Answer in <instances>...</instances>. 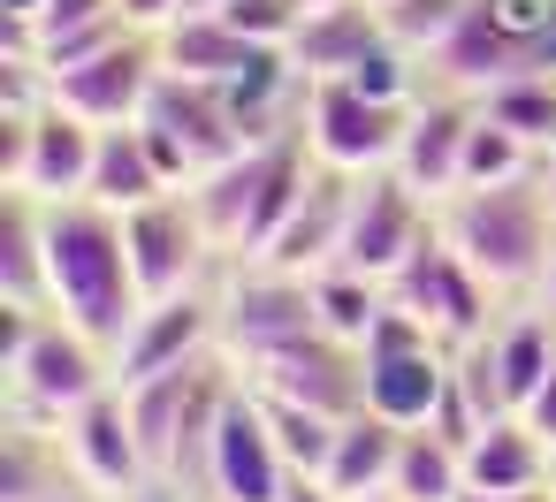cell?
Here are the masks:
<instances>
[{
	"instance_id": "cell-1",
	"label": "cell",
	"mask_w": 556,
	"mask_h": 502,
	"mask_svg": "<svg viewBox=\"0 0 556 502\" xmlns=\"http://www.w3.org/2000/svg\"><path fill=\"white\" fill-rule=\"evenodd\" d=\"M47 267H54V312H62L70 327H85L92 343H108V350H115V343L130 335V320L146 312L123 214L100 206V198L47 206Z\"/></svg>"
},
{
	"instance_id": "cell-2",
	"label": "cell",
	"mask_w": 556,
	"mask_h": 502,
	"mask_svg": "<svg viewBox=\"0 0 556 502\" xmlns=\"http://www.w3.org/2000/svg\"><path fill=\"white\" fill-rule=\"evenodd\" d=\"M434 229H442V244H450L495 297H533V289H541V267H548V252H556V206H548L541 168L518 176V183L450 191V198L434 206Z\"/></svg>"
},
{
	"instance_id": "cell-3",
	"label": "cell",
	"mask_w": 556,
	"mask_h": 502,
	"mask_svg": "<svg viewBox=\"0 0 556 502\" xmlns=\"http://www.w3.org/2000/svg\"><path fill=\"white\" fill-rule=\"evenodd\" d=\"M313 168H320V160H313V145H305V123H290V130L244 145L237 160H222L214 176H199V183H191V206H199L206 244L260 259V252L275 244V229L290 221V206L305 198Z\"/></svg>"
},
{
	"instance_id": "cell-4",
	"label": "cell",
	"mask_w": 556,
	"mask_h": 502,
	"mask_svg": "<svg viewBox=\"0 0 556 502\" xmlns=\"http://www.w3.org/2000/svg\"><path fill=\"white\" fill-rule=\"evenodd\" d=\"M9 312V381H16V403L31 419H70L85 411L92 396L115 388V350L92 343L85 327H70L62 312H16V305H0Z\"/></svg>"
},
{
	"instance_id": "cell-5",
	"label": "cell",
	"mask_w": 556,
	"mask_h": 502,
	"mask_svg": "<svg viewBox=\"0 0 556 502\" xmlns=\"http://www.w3.org/2000/svg\"><path fill=\"white\" fill-rule=\"evenodd\" d=\"M298 123H305V145H313L320 168H336V176H374V168L396 160L412 107L366 100L351 77H328V85H305V115H298Z\"/></svg>"
},
{
	"instance_id": "cell-6",
	"label": "cell",
	"mask_w": 556,
	"mask_h": 502,
	"mask_svg": "<svg viewBox=\"0 0 556 502\" xmlns=\"http://www.w3.org/2000/svg\"><path fill=\"white\" fill-rule=\"evenodd\" d=\"M427 236H434V206H427L396 168L351 176V221H343L336 267H358V274H374V282H396Z\"/></svg>"
},
{
	"instance_id": "cell-7",
	"label": "cell",
	"mask_w": 556,
	"mask_h": 502,
	"mask_svg": "<svg viewBox=\"0 0 556 502\" xmlns=\"http://www.w3.org/2000/svg\"><path fill=\"white\" fill-rule=\"evenodd\" d=\"M320 335V305H313V274H282L267 259H252L229 289H222V350L237 365H260L290 343Z\"/></svg>"
},
{
	"instance_id": "cell-8",
	"label": "cell",
	"mask_w": 556,
	"mask_h": 502,
	"mask_svg": "<svg viewBox=\"0 0 556 502\" xmlns=\"http://www.w3.org/2000/svg\"><path fill=\"white\" fill-rule=\"evenodd\" d=\"M526 69H548V54H541V31H526L503 0H472L465 24L427 54L434 92H465V100H480V92H495Z\"/></svg>"
},
{
	"instance_id": "cell-9",
	"label": "cell",
	"mask_w": 556,
	"mask_h": 502,
	"mask_svg": "<svg viewBox=\"0 0 556 502\" xmlns=\"http://www.w3.org/2000/svg\"><path fill=\"white\" fill-rule=\"evenodd\" d=\"M54 441H62V456H70V479L92 487L100 502H138V494L161 487L153 464H146V441H138V426H130L123 388H108V396H92L85 411H70V419L54 426Z\"/></svg>"
},
{
	"instance_id": "cell-10",
	"label": "cell",
	"mask_w": 556,
	"mask_h": 502,
	"mask_svg": "<svg viewBox=\"0 0 556 502\" xmlns=\"http://www.w3.org/2000/svg\"><path fill=\"white\" fill-rule=\"evenodd\" d=\"M290 456H282V441H275V426H267V403H260V388H229V403H222V419H214V441H206V494L214 502H282L290 494Z\"/></svg>"
},
{
	"instance_id": "cell-11",
	"label": "cell",
	"mask_w": 556,
	"mask_h": 502,
	"mask_svg": "<svg viewBox=\"0 0 556 502\" xmlns=\"http://www.w3.org/2000/svg\"><path fill=\"white\" fill-rule=\"evenodd\" d=\"M389 305H404V312H419L434 335H442V350H465V343H480L488 327H495V289L442 244V229L412 252V267L389 282Z\"/></svg>"
},
{
	"instance_id": "cell-12",
	"label": "cell",
	"mask_w": 556,
	"mask_h": 502,
	"mask_svg": "<svg viewBox=\"0 0 556 502\" xmlns=\"http://www.w3.org/2000/svg\"><path fill=\"white\" fill-rule=\"evenodd\" d=\"M161 85V39L153 31H130L115 39L108 54L47 77V100H62L70 115H85L92 130H123V123H146V100Z\"/></svg>"
},
{
	"instance_id": "cell-13",
	"label": "cell",
	"mask_w": 556,
	"mask_h": 502,
	"mask_svg": "<svg viewBox=\"0 0 556 502\" xmlns=\"http://www.w3.org/2000/svg\"><path fill=\"white\" fill-rule=\"evenodd\" d=\"M244 388L260 396H282V403H305L320 419H358L366 411V358L358 343H336V335H305L260 365H244Z\"/></svg>"
},
{
	"instance_id": "cell-14",
	"label": "cell",
	"mask_w": 556,
	"mask_h": 502,
	"mask_svg": "<svg viewBox=\"0 0 556 502\" xmlns=\"http://www.w3.org/2000/svg\"><path fill=\"white\" fill-rule=\"evenodd\" d=\"M222 343V305L206 289H184V297H153L130 335L115 343V388H138L153 373H176V365H199L206 350Z\"/></svg>"
},
{
	"instance_id": "cell-15",
	"label": "cell",
	"mask_w": 556,
	"mask_h": 502,
	"mask_svg": "<svg viewBox=\"0 0 556 502\" xmlns=\"http://www.w3.org/2000/svg\"><path fill=\"white\" fill-rule=\"evenodd\" d=\"M123 236H130V267H138L146 305L199 289V267H206L214 244H206V229H199L191 191H168V198H153V206H130V214H123Z\"/></svg>"
},
{
	"instance_id": "cell-16",
	"label": "cell",
	"mask_w": 556,
	"mask_h": 502,
	"mask_svg": "<svg viewBox=\"0 0 556 502\" xmlns=\"http://www.w3.org/2000/svg\"><path fill=\"white\" fill-rule=\"evenodd\" d=\"M472 123H480V100H465V92H427V100L412 107L404 145H396L389 168H396L427 206H442L450 191H465V145H472Z\"/></svg>"
},
{
	"instance_id": "cell-17",
	"label": "cell",
	"mask_w": 556,
	"mask_h": 502,
	"mask_svg": "<svg viewBox=\"0 0 556 502\" xmlns=\"http://www.w3.org/2000/svg\"><path fill=\"white\" fill-rule=\"evenodd\" d=\"M146 123H153L161 138H176L199 176H214L222 160H237V153L252 145L244 123H237V107H229V92L206 85V77H176V69H161V85H153V100H146Z\"/></svg>"
},
{
	"instance_id": "cell-18",
	"label": "cell",
	"mask_w": 556,
	"mask_h": 502,
	"mask_svg": "<svg viewBox=\"0 0 556 502\" xmlns=\"http://www.w3.org/2000/svg\"><path fill=\"white\" fill-rule=\"evenodd\" d=\"M92 153H100V130L85 115H70L62 100H47L39 123H31V160L9 191H31L39 206H70V198L92 191Z\"/></svg>"
},
{
	"instance_id": "cell-19",
	"label": "cell",
	"mask_w": 556,
	"mask_h": 502,
	"mask_svg": "<svg viewBox=\"0 0 556 502\" xmlns=\"http://www.w3.org/2000/svg\"><path fill=\"white\" fill-rule=\"evenodd\" d=\"M343 221H351V176L313 168L305 198L290 206V221L275 229V244H267L260 259L282 267V274H320V267H336V252H343Z\"/></svg>"
},
{
	"instance_id": "cell-20",
	"label": "cell",
	"mask_w": 556,
	"mask_h": 502,
	"mask_svg": "<svg viewBox=\"0 0 556 502\" xmlns=\"http://www.w3.org/2000/svg\"><path fill=\"white\" fill-rule=\"evenodd\" d=\"M381 9L374 0H336V9H305L298 39H290V69L305 85H328V77H351L374 47H381Z\"/></svg>"
},
{
	"instance_id": "cell-21",
	"label": "cell",
	"mask_w": 556,
	"mask_h": 502,
	"mask_svg": "<svg viewBox=\"0 0 556 502\" xmlns=\"http://www.w3.org/2000/svg\"><path fill=\"white\" fill-rule=\"evenodd\" d=\"M0 305L54 312V267H47V206L31 191L0 198Z\"/></svg>"
},
{
	"instance_id": "cell-22",
	"label": "cell",
	"mask_w": 556,
	"mask_h": 502,
	"mask_svg": "<svg viewBox=\"0 0 556 502\" xmlns=\"http://www.w3.org/2000/svg\"><path fill=\"white\" fill-rule=\"evenodd\" d=\"M548 487V441L510 411L465 441V494H526Z\"/></svg>"
},
{
	"instance_id": "cell-23",
	"label": "cell",
	"mask_w": 556,
	"mask_h": 502,
	"mask_svg": "<svg viewBox=\"0 0 556 502\" xmlns=\"http://www.w3.org/2000/svg\"><path fill=\"white\" fill-rule=\"evenodd\" d=\"M168 191H176V183H168V168H161V153H153L146 123L100 130V153H92V191H85V198H100V206L130 214V206H153V198H168Z\"/></svg>"
},
{
	"instance_id": "cell-24",
	"label": "cell",
	"mask_w": 556,
	"mask_h": 502,
	"mask_svg": "<svg viewBox=\"0 0 556 502\" xmlns=\"http://www.w3.org/2000/svg\"><path fill=\"white\" fill-rule=\"evenodd\" d=\"M450 396V350H412V358H381L366 365V411H381L389 426H427Z\"/></svg>"
},
{
	"instance_id": "cell-25",
	"label": "cell",
	"mask_w": 556,
	"mask_h": 502,
	"mask_svg": "<svg viewBox=\"0 0 556 502\" xmlns=\"http://www.w3.org/2000/svg\"><path fill=\"white\" fill-rule=\"evenodd\" d=\"M396 449H404V426H389L381 411H358V419H343V434H336V456H328V494H343V502H366V494H389V479H396Z\"/></svg>"
},
{
	"instance_id": "cell-26",
	"label": "cell",
	"mask_w": 556,
	"mask_h": 502,
	"mask_svg": "<svg viewBox=\"0 0 556 502\" xmlns=\"http://www.w3.org/2000/svg\"><path fill=\"white\" fill-rule=\"evenodd\" d=\"M260 54H267V47L237 39L222 16H176V24L161 31V69H176V77H206V85L244 77Z\"/></svg>"
},
{
	"instance_id": "cell-27",
	"label": "cell",
	"mask_w": 556,
	"mask_h": 502,
	"mask_svg": "<svg viewBox=\"0 0 556 502\" xmlns=\"http://www.w3.org/2000/svg\"><path fill=\"white\" fill-rule=\"evenodd\" d=\"M488 350H495V373H503L510 411H526V396L556 373V320L548 312H510V320L488 327Z\"/></svg>"
},
{
	"instance_id": "cell-28",
	"label": "cell",
	"mask_w": 556,
	"mask_h": 502,
	"mask_svg": "<svg viewBox=\"0 0 556 502\" xmlns=\"http://www.w3.org/2000/svg\"><path fill=\"white\" fill-rule=\"evenodd\" d=\"M389 494H404V502H465V449L442 441L434 426H412L404 449H396Z\"/></svg>"
},
{
	"instance_id": "cell-29",
	"label": "cell",
	"mask_w": 556,
	"mask_h": 502,
	"mask_svg": "<svg viewBox=\"0 0 556 502\" xmlns=\"http://www.w3.org/2000/svg\"><path fill=\"white\" fill-rule=\"evenodd\" d=\"M480 115L503 123L510 138H526L533 153H548L556 145V69H526V77L480 92Z\"/></svg>"
},
{
	"instance_id": "cell-30",
	"label": "cell",
	"mask_w": 556,
	"mask_h": 502,
	"mask_svg": "<svg viewBox=\"0 0 556 502\" xmlns=\"http://www.w3.org/2000/svg\"><path fill=\"white\" fill-rule=\"evenodd\" d=\"M313 305H320V335L366 343L374 312L389 305V282H374V274H358V267H320V274H313Z\"/></svg>"
},
{
	"instance_id": "cell-31",
	"label": "cell",
	"mask_w": 556,
	"mask_h": 502,
	"mask_svg": "<svg viewBox=\"0 0 556 502\" xmlns=\"http://www.w3.org/2000/svg\"><path fill=\"white\" fill-rule=\"evenodd\" d=\"M260 403H267V426H275L282 456H290V472L320 479V472H328V456H336V434H343V419H320V411H305V403H282V396H260Z\"/></svg>"
},
{
	"instance_id": "cell-32",
	"label": "cell",
	"mask_w": 556,
	"mask_h": 502,
	"mask_svg": "<svg viewBox=\"0 0 556 502\" xmlns=\"http://www.w3.org/2000/svg\"><path fill=\"white\" fill-rule=\"evenodd\" d=\"M541 168V153L526 145V138H510L503 123H472V145H465V191H488V183H518V176H533Z\"/></svg>"
},
{
	"instance_id": "cell-33",
	"label": "cell",
	"mask_w": 556,
	"mask_h": 502,
	"mask_svg": "<svg viewBox=\"0 0 556 502\" xmlns=\"http://www.w3.org/2000/svg\"><path fill=\"white\" fill-rule=\"evenodd\" d=\"M374 9H381V31L396 39V47H412L419 62L465 24V9H472V0H374Z\"/></svg>"
},
{
	"instance_id": "cell-34",
	"label": "cell",
	"mask_w": 556,
	"mask_h": 502,
	"mask_svg": "<svg viewBox=\"0 0 556 502\" xmlns=\"http://www.w3.org/2000/svg\"><path fill=\"white\" fill-rule=\"evenodd\" d=\"M222 24H229L237 39L267 47V54H290L298 24H305V0H229V9H222Z\"/></svg>"
},
{
	"instance_id": "cell-35",
	"label": "cell",
	"mask_w": 556,
	"mask_h": 502,
	"mask_svg": "<svg viewBox=\"0 0 556 502\" xmlns=\"http://www.w3.org/2000/svg\"><path fill=\"white\" fill-rule=\"evenodd\" d=\"M108 16H123L115 0H47V16H39V47H47V39H62V31H85V24H108Z\"/></svg>"
},
{
	"instance_id": "cell-36",
	"label": "cell",
	"mask_w": 556,
	"mask_h": 502,
	"mask_svg": "<svg viewBox=\"0 0 556 502\" xmlns=\"http://www.w3.org/2000/svg\"><path fill=\"white\" fill-rule=\"evenodd\" d=\"M115 9L130 16V31H153V39H161V31L184 16V0H115Z\"/></svg>"
},
{
	"instance_id": "cell-37",
	"label": "cell",
	"mask_w": 556,
	"mask_h": 502,
	"mask_svg": "<svg viewBox=\"0 0 556 502\" xmlns=\"http://www.w3.org/2000/svg\"><path fill=\"white\" fill-rule=\"evenodd\" d=\"M518 419H526V426H533V434H541V441L556 449V373H548V381H541V388L526 396V411H518Z\"/></svg>"
},
{
	"instance_id": "cell-38",
	"label": "cell",
	"mask_w": 556,
	"mask_h": 502,
	"mask_svg": "<svg viewBox=\"0 0 556 502\" xmlns=\"http://www.w3.org/2000/svg\"><path fill=\"white\" fill-rule=\"evenodd\" d=\"M39 16H47V0H0V24H31L39 31Z\"/></svg>"
},
{
	"instance_id": "cell-39",
	"label": "cell",
	"mask_w": 556,
	"mask_h": 502,
	"mask_svg": "<svg viewBox=\"0 0 556 502\" xmlns=\"http://www.w3.org/2000/svg\"><path fill=\"white\" fill-rule=\"evenodd\" d=\"M282 502H343V494H328V479H305V472H298V479H290V494H282Z\"/></svg>"
},
{
	"instance_id": "cell-40",
	"label": "cell",
	"mask_w": 556,
	"mask_h": 502,
	"mask_svg": "<svg viewBox=\"0 0 556 502\" xmlns=\"http://www.w3.org/2000/svg\"><path fill=\"white\" fill-rule=\"evenodd\" d=\"M533 312H548V320H556V252H548V267H541V289H533Z\"/></svg>"
},
{
	"instance_id": "cell-41",
	"label": "cell",
	"mask_w": 556,
	"mask_h": 502,
	"mask_svg": "<svg viewBox=\"0 0 556 502\" xmlns=\"http://www.w3.org/2000/svg\"><path fill=\"white\" fill-rule=\"evenodd\" d=\"M465 502H556L548 487H526V494H465Z\"/></svg>"
},
{
	"instance_id": "cell-42",
	"label": "cell",
	"mask_w": 556,
	"mask_h": 502,
	"mask_svg": "<svg viewBox=\"0 0 556 502\" xmlns=\"http://www.w3.org/2000/svg\"><path fill=\"white\" fill-rule=\"evenodd\" d=\"M39 502H100V494H92V487H77V479H70V487H54V494H39Z\"/></svg>"
},
{
	"instance_id": "cell-43",
	"label": "cell",
	"mask_w": 556,
	"mask_h": 502,
	"mask_svg": "<svg viewBox=\"0 0 556 502\" xmlns=\"http://www.w3.org/2000/svg\"><path fill=\"white\" fill-rule=\"evenodd\" d=\"M541 183H548V206H556V145L541 153Z\"/></svg>"
},
{
	"instance_id": "cell-44",
	"label": "cell",
	"mask_w": 556,
	"mask_h": 502,
	"mask_svg": "<svg viewBox=\"0 0 556 502\" xmlns=\"http://www.w3.org/2000/svg\"><path fill=\"white\" fill-rule=\"evenodd\" d=\"M229 0H184V16H222Z\"/></svg>"
},
{
	"instance_id": "cell-45",
	"label": "cell",
	"mask_w": 556,
	"mask_h": 502,
	"mask_svg": "<svg viewBox=\"0 0 556 502\" xmlns=\"http://www.w3.org/2000/svg\"><path fill=\"white\" fill-rule=\"evenodd\" d=\"M548 494H556V449H548Z\"/></svg>"
},
{
	"instance_id": "cell-46",
	"label": "cell",
	"mask_w": 556,
	"mask_h": 502,
	"mask_svg": "<svg viewBox=\"0 0 556 502\" xmlns=\"http://www.w3.org/2000/svg\"><path fill=\"white\" fill-rule=\"evenodd\" d=\"M366 502H404V494H366Z\"/></svg>"
}]
</instances>
